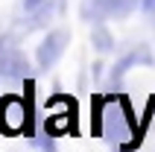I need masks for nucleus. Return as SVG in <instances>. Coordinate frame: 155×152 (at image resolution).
Wrapping results in <instances>:
<instances>
[{"mask_svg":"<svg viewBox=\"0 0 155 152\" xmlns=\"http://www.w3.org/2000/svg\"><path fill=\"white\" fill-rule=\"evenodd\" d=\"M68 44H70V32L68 29H53V32H47L44 41L38 44V50H35V64L41 70L53 68V64L61 59V53L68 50Z\"/></svg>","mask_w":155,"mask_h":152,"instance_id":"obj_1","label":"nucleus"},{"mask_svg":"<svg viewBox=\"0 0 155 152\" xmlns=\"http://www.w3.org/2000/svg\"><path fill=\"white\" fill-rule=\"evenodd\" d=\"M0 129L6 135H15L24 129V100H18V97L0 100Z\"/></svg>","mask_w":155,"mask_h":152,"instance_id":"obj_2","label":"nucleus"},{"mask_svg":"<svg viewBox=\"0 0 155 152\" xmlns=\"http://www.w3.org/2000/svg\"><path fill=\"white\" fill-rule=\"evenodd\" d=\"M29 73V64H26V56L18 50H0V76L3 79H26Z\"/></svg>","mask_w":155,"mask_h":152,"instance_id":"obj_3","label":"nucleus"},{"mask_svg":"<svg viewBox=\"0 0 155 152\" xmlns=\"http://www.w3.org/2000/svg\"><path fill=\"white\" fill-rule=\"evenodd\" d=\"M138 61H143V64H152V56H149V50L143 47V44H140V47H135L129 56H123V59L111 68V82H120V76L126 73L132 64H138Z\"/></svg>","mask_w":155,"mask_h":152,"instance_id":"obj_4","label":"nucleus"},{"mask_svg":"<svg viewBox=\"0 0 155 152\" xmlns=\"http://www.w3.org/2000/svg\"><path fill=\"white\" fill-rule=\"evenodd\" d=\"M140 0H97V15H111V18H126L138 9Z\"/></svg>","mask_w":155,"mask_h":152,"instance_id":"obj_5","label":"nucleus"},{"mask_svg":"<svg viewBox=\"0 0 155 152\" xmlns=\"http://www.w3.org/2000/svg\"><path fill=\"white\" fill-rule=\"evenodd\" d=\"M91 41H94V47L100 53H108L114 47V38H111V32H108V29H105L103 24H97L94 26V32H91Z\"/></svg>","mask_w":155,"mask_h":152,"instance_id":"obj_6","label":"nucleus"},{"mask_svg":"<svg viewBox=\"0 0 155 152\" xmlns=\"http://www.w3.org/2000/svg\"><path fill=\"white\" fill-rule=\"evenodd\" d=\"M41 152H56V140H53L50 135H47V137L41 140Z\"/></svg>","mask_w":155,"mask_h":152,"instance_id":"obj_7","label":"nucleus"},{"mask_svg":"<svg viewBox=\"0 0 155 152\" xmlns=\"http://www.w3.org/2000/svg\"><path fill=\"white\" fill-rule=\"evenodd\" d=\"M140 6H143L147 15H155V0H140Z\"/></svg>","mask_w":155,"mask_h":152,"instance_id":"obj_8","label":"nucleus"},{"mask_svg":"<svg viewBox=\"0 0 155 152\" xmlns=\"http://www.w3.org/2000/svg\"><path fill=\"white\" fill-rule=\"evenodd\" d=\"M41 3H44V0H24V9H26V12H32V9H38Z\"/></svg>","mask_w":155,"mask_h":152,"instance_id":"obj_9","label":"nucleus"}]
</instances>
